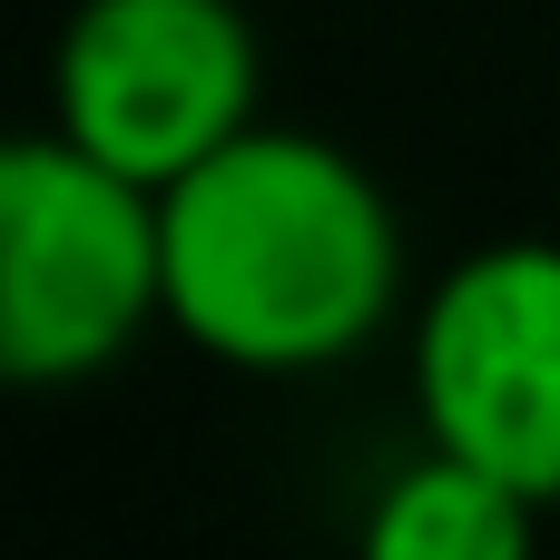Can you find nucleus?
<instances>
[{"instance_id":"obj_1","label":"nucleus","mask_w":560,"mask_h":560,"mask_svg":"<svg viewBox=\"0 0 560 560\" xmlns=\"http://www.w3.org/2000/svg\"><path fill=\"white\" fill-rule=\"evenodd\" d=\"M167 325L236 374H315L364 354L404 295V217L335 138L236 128L158 187Z\"/></svg>"},{"instance_id":"obj_5","label":"nucleus","mask_w":560,"mask_h":560,"mask_svg":"<svg viewBox=\"0 0 560 560\" xmlns=\"http://www.w3.org/2000/svg\"><path fill=\"white\" fill-rule=\"evenodd\" d=\"M532 492H512L502 472L423 443L364 512V551L374 560H512L532 551Z\"/></svg>"},{"instance_id":"obj_4","label":"nucleus","mask_w":560,"mask_h":560,"mask_svg":"<svg viewBox=\"0 0 560 560\" xmlns=\"http://www.w3.org/2000/svg\"><path fill=\"white\" fill-rule=\"evenodd\" d=\"M413 404L423 443L560 502V246L502 236L463 256L413 315Z\"/></svg>"},{"instance_id":"obj_2","label":"nucleus","mask_w":560,"mask_h":560,"mask_svg":"<svg viewBox=\"0 0 560 560\" xmlns=\"http://www.w3.org/2000/svg\"><path fill=\"white\" fill-rule=\"evenodd\" d=\"M167 315L158 187L89 158L69 128L0 148V364L20 384H89Z\"/></svg>"},{"instance_id":"obj_3","label":"nucleus","mask_w":560,"mask_h":560,"mask_svg":"<svg viewBox=\"0 0 560 560\" xmlns=\"http://www.w3.org/2000/svg\"><path fill=\"white\" fill-rule=\"evenodd\" d=\"M266 49L236 0H79L49 59V128L167 187L256 128Z\"/></svg>"}]
</instances>
